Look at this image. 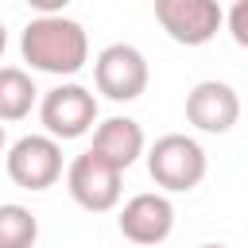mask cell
<instances>
[{"instance_id": "2", "label": "cell", "mask_w": 248, "mask_h": 248, "mask_svg": "<svg viewBox=\"0 0 248 248\" xmlns=\"http://www.w3.org/2000/svg\"><path fill=\"white\" fill-rule=\"evenodd\" d=\"M205 170H209V159L194 136L170 132V136H159L147 151V174L163 194H190L194 186H202Z\"/></svg>"}, {"instance_id": "16", "label": "cell", "mask_w": 248, "mask_h": 248, "mask_svg": "<svg viewBox=\"0 0 248 248\" xmlns=\"http://www.w3.org/2000/svg\"><path fill=\"white\" fill-rule=\"evenodd\" d=\"M8 147V136H4V124H0V151Z\"/></svg>"}, {"instance_id": "14", "label": "cell", "mask_w": 248, "mask_h": 248, "mask_svg": "<svg viewBox=\"0 0 248 248\" xmlns=\"http://www.w3.org/2000/svg\"><path fill=\"white\" fill-rule=\"evenodd\" d=\"M66 4H70V0H27V8L39 12V16H62Z\"/></svg>"}, {"instance_id": "3", "label": "cell", "mask_w": 248, "mask_h": 248, "mask_svg": "<svg viewBox=\"0 0 248 248\" xmlns=\"http://www.w3.org/2000/svg\"><path fill=\"white\" fill-rule=\"evenodd\" d=\"M147 81H151L147 58L132 43H108L93 58V85H97V93H105L116 105H128V101L143 97Z\"/></svg>"}, {"instance_id": "15", "label": "cell", "mask_w": 248, "mask_h": 248, "mask_svg": "<svg viewBox=\"0 0 248 248\" xmlns=\"http://www.w3.org/2000/svg\"><path fill=\"white\" fill-rule=\"evenodd\" d=\"M4 46H8V31H4V23H0V54H4Z\"/></svg>"}, {"instance_id": "8", "label": "cell", "mask_w": 248, "mask_h": 248, "mask_svg": "<svg viewBox=\"0 0 248 248\" xmlns=\"http://www.w3.org/2000/svg\"><path fill=\"white\" fill-rule=\"evenodd\" d=\"M116 225H120V236L132 240L136 248H155L174 232V205H170V198L163 190L136 194V198L124 202Z\"/></svg>"}, {"instance_id": "10", "label": "cell", "mask_w": 248, "mask_h": 248, "mask_svg": "<svg viewBox=\"0 0 248 248\" xmlns=\"http://www.w3.org/2000/svg\"><path fill=\"white\" fill-rule=\"evenodd\" d=\"M93 151L101 159H108L112 167L128 170L143 155V128L132 116H108L93 128Z\"/></svg>"}, {"instance_id": "7", "label": "cell", "mask_w": 248, "mask_h": 248, "mask_svg": "<svg viewBox=\"0 0 248 248\" xmlns=\"http://www.w3.org/2000/svg\"><path fill=\"white\" fill-rule=\"evenodd\" d=\"M155 19L174 43L205 46L221 31L225 12H221V0H155Z\"/></svg>"}, {"instance_id": "17", "label": "cell", "mask_w": 248, "mask_h": 248, "mask_svg": "<svg viewBox=\"0 0 248 248\" xmlns=\"http://www.w3.org/2000/svg\"><path fill=\"white\" fill-rule=\"evenodd\" d=\"M198 248H229V244H198Z\"/></svg>"}, {"instance_id": "1", "label": "cell", "mask_w": 248, "mask_h": 248, "mask_svg": "<svg viewBox=\"0 0 248 248\" xmlns=\"http://www.w3.org/2000/svg\"><path fill=\"white\" fill-rule=\"evenodd\" d=\"M19 54L39 74L74 78L89 62V35L70 16H35L19 35Z\"/></svg>"}, {"instance_id": "11", "label": "cell", "mask_w": 248, "mask_h": 248, "mask_svg": "<svg viewBox=\"0 0 248 248\" xmlns=\"http://www.w3.org/2000/svg\"><path fill=\"white\" fill-rule=\"evenodd\" d=\"M35 101H39V89L31 74L19 66H0V124H16L31 116Z\"/></svg>"}, {"instance_id": "9", "label": "cell", "mask_w": 248, "mask_h": 248, "mask_svg": "<svg viewBox=\"0 0 248 248\" xmlns=\"http://www.w3.org/2000/svg\"><path fill=\"white\" fill-rule=\"evenodd\" d=\"M186 120L198 132H209V136L232 132V124L240 120V97H236V89L229 81H217V78L198 81L186 93Z\"/></svg>"}, {"instance_id": "5", "label": "cell", "mask_w": 248, "mask_h": 248, "mask_svg": "<svg viewBox=\"0 0 248 248\" xmlns=\"http://www.w3.org/2000/svg\"><path fill=\"white\" fill-rule=\"evenodd\" d=\"M4 167H8V178L19 186V190H50L58 178H62V143L54 136H19L8 155H4Z\"/></svg>"}, {"instance_id": "13", "label": "cell", "mask_w": 248, "mask_h": 248, "mask_svg": "<svg viewBox=\"0 0 248 248\" xmlns=\"http://www.w3.org/2000/svg\"><path fill=\"white\" fill-rule=\"evenodd\" d=\"M225 27H229L232 43L248 50V0H232V8H229V16H225Z\"/></svg>"}, {"instance_id": "12", "label": "cell", "mask_w": 248, "mask_h": 248, "mask_svg": "<svg viewBox=\"0 0 248 248\" xmlns=\"http://www.w3.org/2000/svg\"><path fill=\"white\" fill-rule=\"evenodd\" d=\"M39 221L19 202H0V248H35Z\"/></svg>"}, {"instance_id": "6", "label": "cell", "mask_w": 248, "mask_h": 248, "mask_svg": "<svg viewBox=\"0 0 248 248\" xmlns=\"http://www.w3.org/2000/svg\"><path fill=\"white\" fill-rule=\"evenodd\" d=\"M120 167H112L108 159H101L93 147L74 155V163L66 167V190L70 198L85 209V213H108L120 205Z\"/></svg>"}, {"instance_id": "4", "label": "cell", "mask_w": 248, "mask_h": 248, "mask_svg": "<svg viewBox=\"0 0 248 248\" xmlns=\"http://www.w3.org/2000/svg\"><path fill=\"white\" fill-rule=\"evenodd\" d=\"M39 120H43L46 136H54L58 143L62 140H81L97 124V97H93V89H85L78 81H62V85L43 93Z\"/></svg>"}]
</instances>
